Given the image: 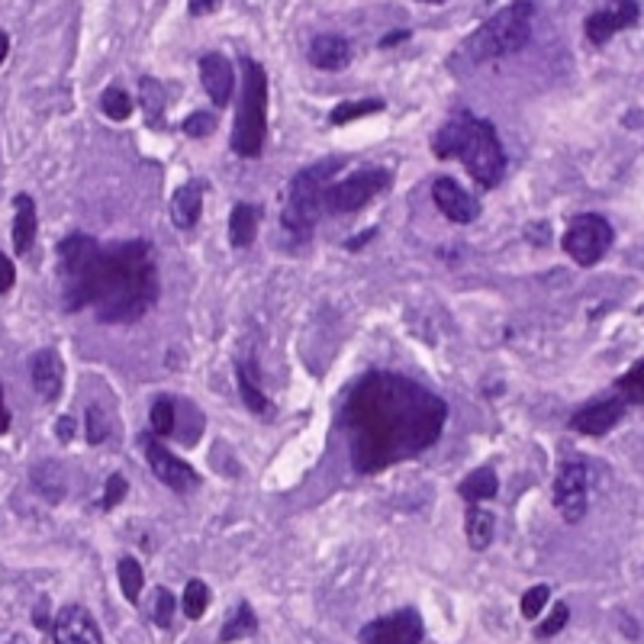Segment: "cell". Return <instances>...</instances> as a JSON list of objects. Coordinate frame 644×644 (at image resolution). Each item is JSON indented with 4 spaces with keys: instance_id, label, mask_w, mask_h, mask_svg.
<instances>
[{
    "instance_id": "cell-40",
    "label": "cell",
    "mask_w": 644,
    "mask_h": 644,
    "mask_svg": "<svg viewBox=\"0 0 644 644\" xmlns=\"http://www.w3.org/2000/svg\"><path fill=\"white\" fill-rule=\"evenodd\" d=\"M129 494V484L123 480V474H114L110 480H107V490H104V499H100V506L104 509H114L119 499Z\"/></svg>"
},
{
    "instance_id": "cell-10",
    "label": "cell",
    "mask_w": 644,
    "mask_h": 644,
    "mask_svg": "<svg viewBox=\"0 0 644 644\" xmlns=\"http://www.w3.org/2000/svg\"><path fill=\"white\" fill-rule=\"evenodd\" d=\"M361 644H422L426 638V622L419 609H397V613L374 618L361 628Z\"/></svg>"
},
{
    "instance_id": "cell-6",
    "label": "cell",
    "mask_w": 644,
    "mask_h": 644,
    "mask_svg": "<svg viewBox=\"0 0 644 644\" xmlns=\"http://www.w3.org/2000/svg\"><path fill=\"white\" fill-rule=\"evenodd\" d=\"M339 172V162H320L313 168H303L300 175L293 177L284 197V209H281V226L296 238H310L316 230V219L322 213V194L332 184V175Z\"/></svg>"
},
{
    "instance_id": "cell-37",
    "label": "cell",
    "mask_w": 644,
    "mask_h": 644,
    "mask_svg": "<svg viewBox=\"0 0 644 644\" xmlns=\"http://www.w3.org/2000/svg\"><path fill=\"white\" fill-rule=\"evenodd\" d=\"M548 599H552V586L548 584L528 586L526 596H523V615H526V618H538L541 609L548 606Z\"/></svg>"
},
{
    "instance_id": "cell-34",
    "label": "cell",
    "mask_w": 644,
    "mask_h": 644,
    "mask_svg": "<svg viewBox=\"0 0 644 644\" xmlns=\"http://www.w3.org/2000/svg\"><path fill=\"white\" fill-rule=\"evenodd\" d=\"M100 110H104V117H110L114 123H123V119L133 117V100H129V94L123 88H107L104 90V97H100Z\"/></svg>"
},
{
    "instance_id": "cell-25",
    "label": "cell",
    "mask_w": 644,
    "mask_h": 644,
    "mask_svg": "<svg viewBox=\"0 0 644 644\" xmlns=\"http://www.w3.org/2000/svg\"><path fill=\"white\" fill-rule=\"evenodd\" d=\"M494 526H497V519H494L487 509H480V506H470L465 535H468V545L474 548V552H484V548H490V541H494Z\"/></svg>"
},
{
    "instance_id": "cell-23",
    "label": "cell",
    "mask_w": 644,
    "mask_h": 644,
    "mask_svg": "<svg viewBox=\"0 0 644 644\" xmlns=\"http://www.w3.org/2000/svg\"><path fill=\"white\" fill-rule=\"evenodd\" d=\"M255 632H258V615H255V609H252L248 603H238L235 613L226 618L223 632H219V644L242 642V638H248V635H255Z\"/></svg>"
},
{
    "instance_id": "cell-21",
    "label": "cell",
    "mask_w": 644,
    "mask_h": 644,
    "mask_svg": "<svg viewBox=\"0 0 644 644\" xmlns=\"http://www.w3.org/2000/svg\"><path fill=\"white\" fill-rule=\"evenodd\" d=\"M39 233V219H36V204L30 194H17L13 197V248L17 255H27Z\"/></svg>"
},
{
    "instance_id": "cell-22",
    "label": "cell",
    "mask_w": 644,
    "mask_h": 644,
    "mask_svg": "<svg viewBox=\"0 0 644 644\" xmlns=\"http://www.w3.org/2000/svg\"><path fill=\"white\" fill-rule=\"evenodd\" d=\"M258 219L262 209L252 204H235L230 213V245L233 248H248L258 235Z\"/></svg>"
},
{
    "instance_id": "cell-46",
    "label": "cell",
    "mask_w": 644,
    "mask_h": 644,
    "mask_svg": "<svg viewBox=\"0 0 644 644\" xmlns=\"http://www.w3.org/2000/svg\"><path fill=\"white\" fill-rule=\"evenodd\" d=\"M0 644H30L23 635H17V632H7V635H0Z\"/></svg>"
},
{
    "instance_id": "cell-31",
    "label": "cell",
    "mask_w": 644,
    "mask_h": 644,
    "mask_svg": "<svg viewBox=\"0 0 644 644\" xmlns=\"http://www.w3.org/2000/svg\"><path fill=\"white\" fill-rule=\"evenodd\" d=\"M238 393H242V400H245V407L252 412H267V397L262 393V387L255 383V374H252V368L248 364H238Z\"/></svg>"
},
{
    "instance_id": "cell-30",
    "label": "cell",
    "mask_w": 644,
    "mask_h": 644,
    "mask_svg": "<svg viewBox=\"0 0 644 644\" xmlns=\"http://www.w3.org/2000/svg\"><path fill=\"white\" fill-rule=\"evenodd\" d=\"M139 90H143V107H146L148 123H152V126H162V123H165V119H162L165 117V107H168L162 85H158L155 78H143Z\"/></svg>"
},
{
    "instance_id": "cell-17",
    "label": "cell",
    "mask_w": 644,
    "mask_h": 644,
    "mask_svg": "<svg viewBox=\"0 0 644 644\" xmlns=\"http://www.w3.org/2000/svg\"><path fill=\"white\" fill-rule=\"evenodd\" d=\"M197 68H201V85L209 94L213 107H219V110L230 107L235 90L233 61L226 59V56H219V52H206L204 59L197 61Z\"/></svg>"
},
{
    "instance_id": "cell-12",
    "label": "cell",
    "mask_w": 644,
    "mask_h": 644,
    "mask_svg": "<svg viewBox=\"0 0 644 644\" xmlns=\"http://www.w3.org/2000/svg\"><path fill=\"white\" fill-rule=\"evenodd\" d=\"M143 451H146V461L152 474L168 487V490H177V494H187L194 487H201V477L197 470L191 468L187 461H180L177 455H172L162 441H155V436H143Z\"/></svg>"
},
{
    "instance_id": "cell-5",
    "label": "cell",
    "mask_w": 644,
    "mask_h": 644,
    "mask_svg": "<svg viewBox=\"0 0 644 644\" xmlns=\"http://www.w3.org/2000/svg\"><path fill=\"white\" fill-rule=\"evenodd\" d=\"M242 75L245 85L230 146L242 158H258L267 136V71L255 59H242Z\"/></svg>"
},
{
    "instance_id": "cell-9",
    "label": "cell",
    "mask_w": 644,
    "mask_h": 644,
    "mask_svg": "<svg viewBox=\"0 0 644 644\" xmlns=\"http://www.w3.org/2000/svg\"><path fill=\"white\" fill-rule=\"evenodd\" d=\"M613 238L615 233L606 216H599V213H580V216L570 219L567 233L560 238V248L580 264V267H593L596 262H603V255L609 252Z\"/></svg>"
},
{
    "instance_id": "cell-45",
    "label": "cell",
    "mask_w": 644,
    "mask_h": 644,
    "mask_svg": "<svg viewBox=\"0 0 644 644\" xmlns=\"http://www.w3.org/2000/svg\"><path fill=\"white\" fill-rule=\"evenodd\" d=\"M10 429V410H7V403H3V390H0V436Z\"/></svg>"
},
{
    "instance_id": "cell-19",
    "label": "cell",
    "mask_w": 644,
    "mask_h": 644,
    "mask_svg": "<svg viewBox=\"0 0 644 644\" xmlns=\"http://www.w3.org/2000/svg\"><path fill=\"white\" fill-rule=\"evenodd\" d=\"M204 180H191L184 187H177L175 197H172V223L177 230H194L201 223V213H204Z\"/></svg>"
},
{
    "instance_id": "cell-20",
    "label": "cell",
    "mask_w": 644,
    "mask_h": 644,
    "mask_svg": "<svg viewBox=\"0 0 644 644\" xmlns=\"http://www.w3.org/2000/svg\"><path fill=\"white\" fill-rule=\"evenodd\" d=\"M310 61L320 71H342L352 61V46H349V39L325 32V36H316L310 42Z\"/></svg>"
},
{
    "instance_id": "cell-33",
    "label": "cell",
    "mask_w": 644,
    "mask_h": 644,
    "mask_svg": "<svg viewBox=\"0 0 644 644\" xmlns=\"http://www.w3.org/2000/svg\"><path fill=\"white\" fill-rule=\"evenodd\" d=\"M206 606H209V589H206L204 580H187L184 586V599H180V609L187 618H204Z\"/></svg>"
},
{
    "instance_id": "cell-43",
    "label": "cell",
    "mask_w": 644,
    "mask_h": 644,
    "mask_svg": "<svg viewBox=\"0 0 644 644\" xmlns=\"http://www.w3.org/2000/svg\"><path fill=\"white\" fill-rule=\"evenodd\" d=\"M56 432H59L61 441L75 439V419H71V416H61L59 426H56Z\"/></svg>"
},
{
    "instance_id": "cell-15",
    "label": "cell",
    "mask_w": 644,
    "mask_h": 644,
    "mask_svg": "<svg viewBox=\"0 0 644 644\" xmlns=\"http://www.w3.org/2000/svg\"><path fill=\"white\" fill-rule=\"evenodd\" d=\"M432 201H436L441 213H445L451 223H458V226H468V223H474V219L480 216L477 197L468 194L455 177H436V184H432Z\"/></svg>"
},
{
    "instance_id": "cell-26",
    "label": "cell",
    "mask_w": 644,
    "mask_h": 644,
    "mask_svg": "<svg viewBox=\"0 0 644 644\" xmlns=\"http://www.w3.org/2000/svg\"><path fill=\"white\" fill-rule=\"evenodd\" d=\"M32 487L49 499V502H59L65 497V477L56 461H42L39 468L32 470Z\"/></svg>"
},
{
    "instance_id": "cell-14",
    "label": "cell",
    "mask_w": 644,
    "mask_h": 644,
    "mask_svg": "<svg viewBox=\"0 0 644 644\" xmlns=\"http://www.w3.org/2000/svg\"><path fill=\"white\" fill-rule=\"evenodd\" d=\"M625 400L622 397H606V400H596V403H586L580 410L570 416V429L580 432V436H589V439H599L606 432H613L615 426L622 422L625 416Z\"/></svg>"
},
{
    "instance_id": "cell-2",
    "label": "cell",
    "mask_w": 644,
    "mask_h": 644,
    "mask_svg": "<svg viewBox=\"0 0 644 644\" xmlns=\"http://www.w3.org/2000/svg\"><path fill=\"white\" fill-rule=\"evenodd\" d=\"M155 300H158V264L146 238L100 248L88 303L97 310V320L110 325L139 322L155 306Z\"/></svg>"
},
{
    "instance_id": "cell-3",
    "label": "cell",
    "mask_w": 644,
    "mask_h": 644,
    "mask_svg": "<svg viewBox=\"0 0 644 644\" xmlns=\"http://www.w3.org/2000/svg\"><path fill=\"white\" fill-rule=\"evenodd\" d=\"M432 152L439 158H455L468 168V175L480 187H497L506 175V152L490 119L458 114L451 117L432 139Z\"/></svg>"
},
{
    "instance_id": "cell-32",
    "label": "cell",
    "mask_w": 644,
    "mask_h": 644,
    "mask_svg": "<svg viewBox=\"0 0 644 644\" xmlns=\"http://www.w3.org/2000/svg\"><path fill=\"white\" fill-rule=\"evenodd\" d=\"M383 110V100H349V104H339L332 114H329V123L332 126H345V123H352L358 117H368V114H378Z\"/></svg>"
},
{
    "instance_id": "cell-29",
    "label": "cell",
    "mask_w": 644,
    "mask_h": 644,
    "mask_svg": "<svg viewBox=\"0 0 644 644\" xmlns=\"http://www.w3.org/2000/svg\"><path fill=\"white\" fill-rule=\"evenodd\" d=\"M148 422H152V436L158 439H168L177 426V407L172 397H158L148 410Z\"/></svg>"
},
{
    "instance_id": "cell-41",
    "label": "cell",
    "mask_w": 644,
    "mask_h": 644,
    "mask_svg": "<svg viewBox=\"0 0 644 644\" xmlns=\"http://www.w3.org/2000/svg\"><path fill=\"white\" fill-rule=\"evenodd\" d=\"M13 284H17V267H13V262L0 252V293H10L13 291Z\"/></svg>"
},
{
    "instance_id": "cell-28",
    "label": "cell",
    "mask_w": 644,
    "mask_h": 644,
    "mask_svg": "<svg viewBox=\"0 0 644 644\" xmlns=\"http://www.w3.org/2000/svg\"><path fill=\"white\" fill-rule=\"evenodd\" d=\"M117 574H119V589H123V596H126L129 603H139L143 586H146V574H143L139 560H136V557H123V560L117 564Z\"/></svg>"
},
{
    "instance_id": "cell-35",
    "label": "cell",
    "mask_w": 644,
    "mask_h": 644,
    "mask_svg": "<svg viewBox=\"0 0 644 644\" xmlns=\"http://www.w3.org/2000/svg\"><path fill=\"white\" fill-rule=\"evenodd\" d=\"M642 381H644V361H638V364H632V371L618 381V397H622L625 403H644Z\"/></svg>"
},
{
    "instance_id": "cell-1",
    "label": "cell",
    "mask_w": 644,
    "mask_h": 644,
    "mask_svg": "<svg viewBox=\"0 0 644 644\" xmlns=\"http://www.w3.org/2000/svg\"><path fill=\"white\" fill-rule=\"evenodd\" d=\"M445 419V400L422 383L383 371L361 378L342 410L352 468L358 474H378L422 455L439 441Z\"/></svg>"
},
{
    "instance_id": "cell-24",
    "label": "cell",
    "mask_w": 644,
    "mask_h": 644,
    "mask_svg": "<svg viewBox=\"0 0 644 644\" xmlns=\"http://www.w3.org/2000/svg\"><path fill=\"white\" fill-rule=\"evenodd\" d=\"M499 490V477L494 468H477L470 477H465V484L458 487V494L468 499V502H484V499H494Z\"/></svg>"
},
{
    "instance_id": "cell-27",
    "label": "cell",
    "mask_w": 644,
    "mask_h": 644,
    "mask_svg": "<svg viewBox=\"0 0 644 644\" xmlns=\"http://www.w3.org/2000/svg\"><path fill=\"white\" fill-rule=\"evenodd\" d=\"M175 609H177L175 593H172L168 586H155V589H152V596H148V606H146L148 618H152L158 628H172Z\"/></svg>"
},
{
    "instance_id": "cell-16",
    "label": "cell",
    "mask_w": 644,
    "mask_h": 644,
    "mask_svg": "<svg viewBox=\"0 0 644 644\" xmlns=\"http://www.w3.org/2000/svg\"><path fill=\"white\" fill-rule=\"evenodd\" d=\"M52 638H56V644H104V635H100L94 615L78 603L61 606L56 625H52Z\"/></svg>"
},
{
    "instance_id": "cell-39",
    "label": "cell",
    "mask_w": 644,
    "mask_h": 644,
    "mask_svg": "<svg viewBox=\"0 0 644 644\" xmlns=\"http://www.w3.org/2000/svg\"><path fill=\"white\" fill-rule=\"evenodd\" d=\"M107 436H110L107 416L100 412V407H88V441L90 445H100Z\"/></svg>"
},
{
    "instance_id": "cell-44",
    "label": "cell",
    "mask_w": 644,
    "mask_h": 644,
    "mask_svg": "<svg viewBox=\"0 0 644 644\" xmlns=\"http://www.w3.org/2000/svg\"><path fill=\"white\" fill-rule=\"evenodd\" d=\"M403 39H410V32L400 30V32H387L381 39V49H387V46H397V42H403Z\"/></svg>"
},
{
    "instance_id": "cell-18",
    "label": "cell",
    "mask_w": 644,
    "mask_h": 644,
    "mask_svg": "<svg viewBox=\"0 0 644 644\" xmlns=\"http://www.w3.org/2000/svg\"><path fill=\"white\" fill-rule=\"evenodd\" d=\"M30 378L32 387H36V393H39L46 403L59 400L61 387H65V364H61V354L56 352V349H42V352L32 354Z\"/></svg>"
},
{
    "instance_id": "cell-8",
    "label": "cell",
    "mask_w": 644,
    "mask_h": 644,
    "mask_svg": "<svg viewBox=\"0 0 644 644\" xmlns=\"http://www.w3.org/2000/svg\"><path fill=\"white\" fill-rule=\"evenodd\" d=\"M393 184L390 168L381 165H371V168H361L354 175L342 177V180H332L322 194V209H332V213H354L361 206H368L378 194H383L387 187Z\"/></svg>"
},
{
    "instance_id": "cell-48",
    "label": "cell",
    "mask_w": 644,
    "mask_h": 644,
    "mask_svg": "<svg viewBox=\"0 0 644 644\" xmlns=\"http://www.w3.org/2000/svg\"><path fill=\"white\" fill-rule=\"evenodd\" d=\"M426 3H439V0H426Z\"/></svg>"
},
{
    "instance_id": "cell-47",
    "label": "cell",
    "mask_w": 644,
    "mask_h": 644,
    "mask_svg": "<svg viewBox=\"0 0 644 644\" xmlns=\"http://www.w3.org/2000/svg\"><path fill=\"white\" fill-rule=\"evenodd\" d=\"M7 52H10V36L0 30V65H3V59H7Z\"/></svg>"
},
{
    "instance_id": "cell-13",
    "label": "cell",
    "mask_w": 644,
    "mask_h": 644,
    "mask_svg": "<svg viewBox=\"0 0 644 644\" xmlns=\"http://www.w3.org/2000/svg\"><path fill=\"white\" fill-rule=\"evenodd\" d=\"M638 17H642L638 0H606V7H599L586 17L584 32L589 46H606L615 32L632 30L638 23Z\"/></svg>"
},
{
    "instance_id": "cell-42",
    "label": "cell",
    "mask_w": 644,
    "mask_h": 644,
    "mask_svg": "<svg viewBox=\"0 0 644 644\" xmlns=\"http://www.w3.org/2000/svg\"><path fill=\"white\" fill-rule=\"evenodd\" d=\"M223 7V0H187V10L191 17H209Z\"/></svg>"
},
{
    "instance_id": "cell-36",
    "label": "cell",
    "mask_w": 644,
    "mask_h": 644,
    "mask_svg": "<svg viewBox=\"0 0 644 644\" xmlns=\"http://www.w3.org/2000/svg\"><path fill=\"white\" fill-rule=\"evenodd\" d=\"M567 618H570V606H567V603H555V609L538 622L535 635H538V638H555L557 632H564Z\"/></svg>"
},
{
    "instance_id": "cell-7",
    "label": "cell",
    "mask_w": 644,
    "mask_h": 644,
    "mask_svg": "<svg viewBox=\"0 0 644 644\" xmlns=\"http://www.w3.org/2000/svg\"><path fill=\"white\" fill-rule=\"evenodd\" d=\"M100 258V242L94 235L75 233L61 238L59 245V281L61 303L68 313H78L90 303V281Z\"/></svg>"
},
{
    "instance_id": "cell-11",
    "label": "cell",
    "mask_w": 644,
    "mask_h": 644,
    "mask_svg": "<svg viewBox=\"0 0 644 644\" xmlns=\"http://www.w3.org/2000/svg\"><path fill=\"white\" fill-rule=\"evenodd\" d=\"M586 490H589V470L584 461L560 465L555 477V506L567 526H577L586 516Z\"/></svg>"
},
{
    "instance_id": "cell-4",
    "label": "cell",
    "mask_w": 644,
    "mask_h": 644,
    "mask_svg": "<svg viewBox=\"0 0 644 644\" xmlns=\"http://www.w3.org/2000/svg\"><path fill=\"white\" fill-rule=\"evenodd\" d=\"M531 23H535V7L528 0H516L509 7H502L468 39L470 59L494 61L523 52L531 39Z\"/></svg>"
},
{
    "instance_id": "cell-38",
    "label": "cell",
    "mask_w": 644,
    "mask_h": 644,
    "mask_svg": "<svg viewBox=\"0 0 644 644\" xmlns=\"http://www.w3.org/2000/svg\"><path fill=\"white\" fill-rule=\"evenodd\" d=\"M180 129H184L191 139H206V136L216 129V114H204V110H197V114H191V117L180 123Z\"/></svg>"
}]
</instances>
